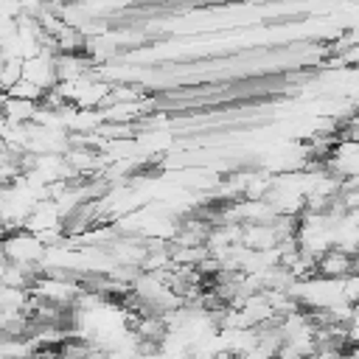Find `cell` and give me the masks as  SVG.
Masks as SVG:
<instances>
[{
  "mask_svg": "<svg viewBox=\"0 0 359 359\" xmlns=\"http://www.w3.org/2000/svg\"><path fill=\"white\" fill-rule=\"evenodd\" d=\"M210 359H213V356H210Z\"/></svg>",
  "mask_w": 359,
  "mask_h": 359,
  "instance_id": "9",
  "label": "cell"
},
{
  "mask_svg": "<svg viewBox=\"0 0 359 359\" xmlns=\"http://www.w3.org/2000/svg\"><path fill=\"white\" fill-rule=\"evenodd\" d=\"M356 272V264H353V255L351 252H342V250H328L320 261H317V275L320 278H331V280H345Z\"/></svg>",
  "mask_w": 359,
  "mask_h": 359,
  "instance_id": "3",
  "label": "cell"
},
{
  "mask_svg": "<svg viewBox=\"0 0 359 359\" xmlns=\"http://www.w3.org/2000/svg\"><path fill=\"white\" fill-rule=\"evenodd\" d=\"M325 168L331 174H337L339 180H351L359 174V143H351V140H339L331 160L325 163Z\"/></svg>",
  "mask_w": 359,
  "mask_h": 359,
  "instance_id": "2",
  "label": "cell"
},
{
  "mask_svg": "<svg viewBox=\"0 0 359 359\" xmlns=\"http://www.w3.org/2000/svg\"><path fill=\"white\" fill-rule=\"evenodd\" d=\"M8 98H20V101H34V104H42V98H45V90H39L36 84H31V81H20V84H14L8 93H6Z\"/></svg>",
  "mask_w": 359,
  "mask_h": 359,
  "instance_id": "8",
  "label": "cell"
},
{
  "mask_svg": "<svg viewBox=\"0 0 359 359\" xmlns=\"http://www.w3.org/2000/svg\"><path fill=\"white\" fill-rule=\"evenodd\" d=\"M31 289H8L3 286L0 292V311H25L28 314V306H31Z\"/></svg>",
  "mask_w": 359,
  "mask_h": 359,
  "instance_id": "6",
  "label": "cell"
},
{
  "mask_svg": "<svg viewBox=\"0 0 359 359\" xmlns=\"http://www.w3.org/2000/svg\"><path fill=\"white\" fill-rule=\"evenodd\" d=\"M93 62L84 56V53H59L56 56V73H59V84H67V81H81L90 73Z\"/></svg>",
  "mask_w": 359,
  "mask_h": 359,
  "instance_id": "4",
  "label": "cell"
},
{
  "mask_svg": "<svg viewBox=\"0 0 359 359\" xmlns=\"http://www.w3.org/2000/svg\"><path fill=\"white\" fill-rule=\"evenodd\" d=\"M36 112H39V104L3 95V121H8V123H34Z\"/></svg>",
  "mask_w": 359,
  "mask_h": 359,
  "instance_id": "5",
  "label": "cell"
},
{
  "mask_svg": "<svg viewBox=\"0 0 359 359\" xmlns=\"http://www.w3.org/2000/svg\"><path fill=\"white\" fill-rule=\"evenodd\" d=\"M45 252L48 247L42 244L39 236L28 233V230H17V233H8L6 236V244H3V258L20 264V266H34L39 269L42 261H45ZM42 272V269H39Z\"/></svg>",
  "mask_w": 359,
  "mask_h": 359,
  "instance_id": "1",
  "label": "cell"
},
{
  "mask_svg": "<svg viewBox=\"0 0 359 359\" xmlns=\"http://www.w3.org/2000/svg\"><path fill=\"white\" fill-rule=\"evenodd\" d=\"M22 59H3V67H0V84H3V90L8 93L14 84H20L22 81Z\"/></svg>",
  "mask_w": 359,
  "mask_h": 359,
  "instance_id": "7",
  "label": "cell"
}]
</instances>
